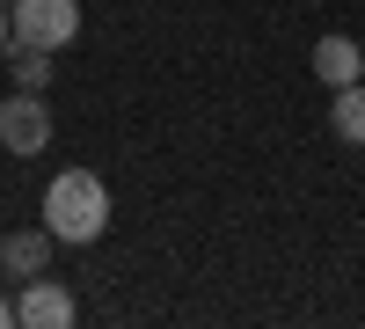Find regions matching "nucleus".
Returning <instances> with one entry per match:
<instances>
[{
    "label": "nucleus",
    "instance_id": "1",
    "mask_svg": "<svg viewBox=\"0 0 365 329\" xmlns=\"http://www.w3.org/2000/svg\"><path fill=\"white\" fill-rule=\"evenodd\" d=\"M44 227L58 234V242H103L110 234V191H103V176H88V168H66V176H51V191H44Z\"/></svg>",
    "mask_w": 365,
    "mask_h": 329
},
{
    "label": "nucleus",
    "instance_id": "2",
    "mask_svg": "<svg viewBox=\"0 0 365 329\" xmlns=\"http://www.w3.org/2000/svg\"><path fill=\"white\" fill-rule=\"evenodd\" d=\"M8 8H15V44L58 51L81 37V0H8Z\"/></svg>",
    "mask_w": 365,
    "mask_h": 329
},
{
    "label": "nucleus",
    "instance_id": "3",
    "mask_svg": "<svg viewBox=\"0 0 365 329\" xmlns=\"http://www.w3.org/2000/svg\"><path fill=\"white\" fill-rule=\"evenodd\" d=\"M0 146H8L15 161H29V154L51 146V110L37 103V88H15V96L0 103Z\"/></svg>",
    "mask_w": 365,
    "mask_h": 329
},
{
    "label": "nucleus",
    "instance_id": "4",
    "mask_svg": "<svg viewBox=\"0 0 365 329\" xmlns=\"http://www.w3.org/2000/svg\"><path fill=\"white\" fill-rule=\"evenodd\" d=\"M15 315H22V329H73V293L58 285V278H22V293H15Z\"/></svg>",
    "mask_w": 365,
    "mask_h": 329
},
{
    "label": "nucleus",
    "instance_id": "5",
    "mask_svg": "<svg viewBox=\"0 0 365 329\" xmlns=\"http://www.w3.org/2000/svg\"><path fill=\"white\" fill-rule=\"evenodd\" d=\"M51 242H58L51 227H22V234H8V242H0V271H8V278H44Z\"/></svg>",
    "mask_w": 365,
    "mask_h": 329
},
{
    "label": "nucleus",
    "instance_id": "6",
    "mask_svg": "<svg viewBox=\"0 0 365 329\" xmlns=\"http://www.w3.org/2000/svg\"><path fill=\"white\" fill-rule=\"evenodd\" d=\"M314 81H322V88H351V81H365V51H358L351 37H322V44H314Z\"/></svg>",
    "mask_w": 365,
    "mask_h": 329
},
{
    "label": "nucleus",
    "instance_id": "7",
    "mask_svg": "<svg viewBox=\"0 0 365 329\" xmlns=\"http://www.w3.org/2000/svg\"><path fill=\"white\" fill-rule=\"evenodd\" d=\"M329 132H336L344 146H365V81L336 88V103H329Z\"/></svg>",
    "mask_w": 365,
    "mask_h": 329
},
{
    "label": "nucleus",
    "instance_id": "8",
    "mask_svg": "<svg viewBox=\"0 0 365 329\" xmlns=\"http://www.w3.org/2000/svg\"><path fill=\"white\" fill-rule=\"evenodd\" d=\"M8 59H15V88H37V96L51 88V51H37V44H15Z\"/></svg>",
    "mask_w": 365,
    "mask_h": 329
},
{
    "label": "nucleus",
    "instance_id": "9",
    "mask_svg": "<svg viewBox=\"0 0 365 329\" xmlns=\"http://www.w3.org/2000/svg\"><path fill=\"white\" fill-rule=\"evenodd\" d=\"M0 51H15V8L0 0Z\"/></svg>",
    "mask_w": 365,
    "mask_h": 329
},
{
    "label": "nucleus",
    "instance_id": "10",
    "mask_svg": "<svg viewBox=\"0 0 365 329\" xmlns=\"http://www.w3.org/2000/svg\"><path fill=\"white\" fill-rule=\"evenodd\" d=\"M8 322H22V315H15V300H0V329H8Z\"/></svg>",
    "mask_w": 365,
    "mask_h": 329
}]
</instances>
